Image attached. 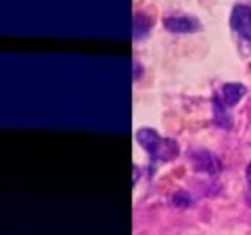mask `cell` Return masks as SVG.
Listing matches in <instances>:
<instances>
[{"mask_svg":"<svg viewBox=\"0 0 251 235\" xmlns=\"http://www.w3.org/2000/svg\"><path fill=\"white\" fill-rule=\"evenodd\" d=\"M231 27L234 31L251 44V8L245 5L234 6L231 14Z\"/></svg>","mask_w":251,"mask_h":235,"instance_id":"cell-1","label":"cell"},{"mask_svg":"<svg viewBox=\"0 0 251 235\" xmlns=\"http://www.w3.org/2000/svg\"><path fill=\"white\" fill-rule=\"evenodd\" d=\"M192 164L195 171L207 172L210 176H215L222 171V163L217 157L209 151H196L192 154Z\"/></svg>","mask_w":251,"mask_h":235,"instance_id":"cell-2","label":"cell"},{"mask_svg":"<svg viewBox=\"0 0 251 235\" xmlns=\"http://www.w3.org/2000/svg\"><path fill=\"white\" fill-rule=\"evenodd\" d=\"M163 25L173 33H193L200 28V22L188 16H170L163 19Z\"/></svg>","mask_w":251,"mask_h":235,"instance_id":"cell-3","label":"cell"},{"mask_svg":"<svg viewBox=\"0 0 251 235\" xmlns=\"http://www.w3.org/2000/svg\"><path fill=\"white\" fill-rule=\"evenodd\" d=\"M137 141H138V144L151 155V159H154L162 146L163 138H160L159 133L152 129H140L137 132Z\"/></svg>","mask_w":251,"mask_h":235,"instance_id":"cell-4","label":"cell"},{"mask_svg":"<svg viewBox=\"0 0 251 235\" xmlns=\"http://www.w3.org/2000/svg\"><path fill=\"white\" fill-rule=\"evenodd\" d=\"M245 94V86L240 83H226L223 85L222 90V96H223V102L227 107H234L239 104V100L243 97Z\"/></svg>","mask_w":251,"mask_h":235,"instance_id":"cell-5","label":"cell"},{"mask_svg":"<svg viewBox=\"0 0 251 235\" xmlns=\"http://www.w3.org/2000/svg\"><path fill=\"white\" fill-rule=\"evenodd\" d=\"M179 155V146L175 140L171 138H163L162 146L159 149V152L154 157V162H171L175 160Z\"/></svg>","mask_w":251,"mask_h":235,"instance_id":"cell-6","label":"cell"},{"mask_svg":"<svg viewBox=\"0 0 251 235\" xmlns=\"http://www.w3.org/2000/svg\"><path fill=\"white\" fill-rule=\"evenodd\" d=\"M226 104L223 100H220L218 97L214 99V121L218 127L222 129H231L232 125V119L231 116L226 113Z\"/></svg>","mask_w":251,"mask_h":235,"instance_id":"cell-7","label":"cell"},{"mask_svg":"<svg viewBox=\"0 0 251 235\" xmlns=\"http://www.w3.org/2000/svg\"><path fill=\"white\" fill-rule=\"evenodd\" d=\"M149 28H151V21L145 14L135 13V16H133V39L143 38L149 31Z\"/></svg>","mask_w":251,"mask_h":235,"instance_id":"cell-8","label":"cell"},{"mask_svg":"<svg viewBox=\"0 0 251 235\" xmlns=\"http://www.w3.org/2000/svg\"><path fill=\"white\" fill-rule=\"evenodd\" d=\"M173 206L177 207V209H187L192 206V198L190 194L185 193V191H179L173 196Z\"/></svg>","mask_w":251,"mask_h":235,"instance_id":"cell-9","label":"cell"},{"mask_svg":"<svg viewBox=\"0 0 251 235\" xmlns=\"http://www.w3.org/2000/svg\"><path fill=\"white\" fill-rule=\"evenodd\" d=\"M245 176H247V182H248V184H250V187H251V162L248 163V166H247Z\"/></svg>","mask_w":251,"mask_h":235,"instance_id":"cell-10","label":"cell"}]
</instances>
